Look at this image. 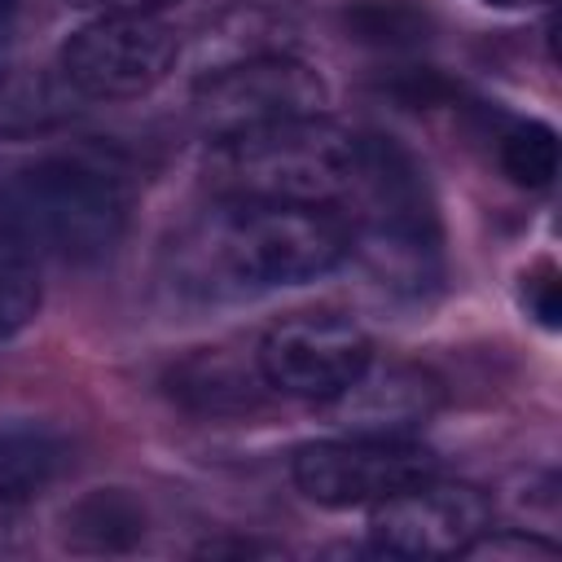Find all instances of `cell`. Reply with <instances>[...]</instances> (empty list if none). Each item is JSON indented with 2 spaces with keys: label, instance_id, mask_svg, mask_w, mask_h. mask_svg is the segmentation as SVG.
Here are the masks:
<instances>
[{
  "label": "cell",
  "instance_id": "6da1fadb",
  "mask_svg": "<svg viewBox=\"0 0 562 562\" xmlns=\"http://www.w3.org/2000/svg\"><path fill=\"white\" fill-rule=\"evenodd\" d=\"M351 255L347 220L334 206L220 202L176 246V285L198 299H255L307 285Z\"/></svg>",
  "mask_w": 562,
  "mask_h": 562
},
{
  "label": "cell",
  "instance_id": "7a4b0ae2",
  "mask_svg": "<svg viewBox=\"0 0 562 562\" xmlns=\"http://www.w3.org/2000/svg\"><path fill=\"white\" fill-rule=\"evenodd\" d=\"M351 206V255L364 259L378 285L422 299L443 277V228L417 158L378 132L360 136V167L342 198Z\"/></svg>",
  "mask_w": 562,
  "mask_h": 562
},
{
  "label": "cell",
  "instance_id": "3957f363",
  "mask_svg": "<svg viewBox=\"0 0 562 562\" xmlns=\"http://www.w3.org/2000/svg\"><path fill=\"white\" fill-rule=\"evenodd\" d=\"M360 167V132L325 114L211 140L202 180L220 202L342 206Z\"/></svg>",
  "mask_w": 562,
  "mask_h": 562
},
{
  "label": "cell",
  "instance_id": "277c9868",
  "mask_svg": "<svg viewBox=\"0 0 562 562\" xmlns=\"http://www.w3.org/2000/svg\"><path fill=\"white\" fill-rule=\"evenodd\" d=\"M127 228V189L83 158H40L0 176V237L35 259H105Z\"/></svg>",
  "mask_w": 562,
  "mask_h": 562
},
{
  "label": "cell",
  "instance_id": "5b68a950",
  "mask_svg": "<svg viewBox=\"0 0 562 562\" xmlns=\"http://www.w3.org/2000/svg\"><path fill=\"white\" fill-rule=\"evenodd\" d=\"M325 105H329V83L299 53L233 61L198 75V88H193V123L211 140L290 123V119H312V114H325Z\"/></svg>",
  "mask_w": 562,
  "mask_h": 562
},
{
  "label": "cell",
  "instance_id": "8992f818",
  "mask_svg": "<svg viewBox=\"0 0 562 562\" xmlns=\"http://www.w3.org/2000/svg\"><path fill=\"white\" fill-rule=\"evenodd\" d=\"M294 487L325 509H373L378 501L439 474V457L408 435H334L294 452Z\"/></svg>",
  "mask_w": 562,
  "mask_h": 562
},
{
  "label": "cell",
  "instance_id": "52a82bcc",
  "mask_svg": "<svg viewBox=\"0 0 562 562\" xmlns=\"http://www.w3.org/2000/svg\"><path fill=\"white\" fill-rule=\"evenodd\" d=\"M180 57V35L158 13L92 18L61 53L57 70L83 101H132L154 92Z\"/></svg>",
  "mask_w": 562,
  "mask_h": 562
},
{
  "label": "cell",
  "instance_id": "ba28073f",
  "mask_svg": "<svg viewBox=\"0 0 562 562\" xmlns=\"http://www.w3.org/2000/svg\"><path fill=\"white\" fill-rule=\"evenodd\" d=\"M373 360L369 334L329 307L281 316L255 347V364L268 391L325 404Z\"/></svg>",
  "mask_w": 562,
  "mask_h": 562
},
{
  "label": "cell",
  "instance_id": "9c48e42d",
  "mask_svg": "<svg viewBox=\"0 0 562 562\" xmlns=\"http://www.w3.org/2000/svg\"><path fill=\"white\" fill-rule=\"evenodd\" d=\"M483 531H492V501L439 474L378 501L369 518L373 544L391 558H465Z\"/></svg>",
  "mask_w": 562,
  "mask_h": 562
},
{
  "label": "cell",
  "instance_id": "30bf717a",
  "mask_svg": "<svg viewBox=\"0 0 562 562\" xmlns=\"http://www.w3.org/2000/svg\"><path fill=\"white\" fill-rule=\"evenodd\" d=\"M443 404V386L430 369L408 360L364 364L334 400L321 408L342 435H408Z\"/></svg>",
  "mask_w": 562,
  "mask_h": 562
},
{
  "label": "cell",
  "instance_id": "8fae6325",
  "mask_svg": "<svg viewBox=\"0 0 562 562\" xmlns=\"http://www.w3.org/2000/svg\"><path fill=\"white\" fill-rule=\"evenodd\" d=\"M167 395L193 417H250L268 400L259 364L233 356L228 347H198L176 360L162 378Z\"/></svg>",
  "mask_w": 562,
  "mask_h": 562
},
{
  "label": "cell",
  "instance_id": "7c38bea8",
  "mask_svg": "<svg viewBox=\"0 0 562 562\" xmlns=\"http://www.w3.org/2000/svg\"><path fill=\"white\" fill-rule=\"evenodd\" d=\"M79 92L61 70L0 61V140H26L66 127L79 114Z\"/></svg>",
  "mask_w": 562,
  "mask_h": 562
},
{
  "label": "cell",
  "instance_id": "4fadbf2b",
  "mask_svg": "<svg viewBox=\"0 0 562 562\" xmlns=\"http://www.w3.org/2000/svg\"><path fill=\"white\" fill-rule=\"evenodd\" d=\"M149 531L145 505L127 487H92L61 514V540L75 553H132Z\"/></svg>",
  "mask_w": 562,
  "mask_h": 562
},
{
  "label": "cell",
  "instance_id": "5bb4252c",
  "mask_svg": "<svg viewBox=\"0 0 562 562\" xmlns=\"http://www.w3.org/2000/svg\"><path fill=\"white\" fill-rule=\"evenodd\" d=\"M70 465V443L44 422L0 426V505H26Z\"/></svg>",
  "mask_w": 562,
  "mask_h": 562
},
{
  "label": "cell",
  "instance_id": "9a60e30c",
  "mask_svg": "<svg viewBox=\"0 0 562 562\" xmlns=\"http://www.w3.org/2000/svg\"><path fill=\"white\" fill-rule=\"evenodd\" d=\"M272 53H294V22L268 4H237L206 22L198 40V70H220L233 61L250 57H272Z\"/></svg>",
  "mask_w": 562,
  "mask_h": 562
},
{
  "label": "cell",
  "instance_id": "2e32d148",
  "mask_svg": "<svg viewBox=\"0 0 562 562\" xmlns=\"http://www.w3.org/2000/svg\"><path fill=\"white\" fill-rule=\"evenodd\" d=\"M342 31L364 48L413 53L435 35V13L422 0H347Z\"/></svg>",
  "mask_w": 562,
  "mask_h": 562
},
{
  "label": "cell",
  "instance_id": "e0dca14e",
  "mask_svg": "<svg viewBox=\"0 0 562 562\" xmlns=\"http://www.w3.org/2000/svg\"><path fill=\"white\" fill-rule=\"evenodd\" d=\"M501 171L522 189H549L558 176V132L540 119H518L496 136Z\"/></svg>",
  "mask_w": 562,
  "mask_h": 562
},
{
  "label": "cell",
  "instance_id": "ac0fdd59",
  "mask_svg": "<svg viewBox=\"0 0 562 562\" xmlns=\"http://www.w3.org/2000/svg\"><path fill=\"white\" fill-rule=\"evenodd\" d=\"M40 303H44L40 259L0 237V342L22 334L40 316Z\"/></svg>",
  "mask_w": 562,
  "mask_h": 562
},
{
  "label": "cell",
  "instance_id": "d6986e66",
  "mask_svg": "<svg viewBox=\"0 0 562 562\" xmlns=\"http://www.w3.org/2000/svg\"><path fill=\"white\" fill-rule=\"evenodd\" d=\"M518 303L522 312L540 325V329H558L562 325V272L553 268V259H540L522 272L518 281Z\"/></svg>",
  "mask_w": 562,
  "mask_h": 562
},
{
  "label": "cell",
  "instance_id": "ffe728a7",
  "mask_svg": "<svg viewBox=\"0 0 562 562\" xmlns=\"http://www.w3.org/2000/svg\"><path fill=\"white\" fill-rule=\"evenodd\" d=\"M470 553H479V558H553L558 549L549 544V540H536V536H479L470 549H465V558Z\"/></svg>",
  "mask_w": 562,
  "mask_h": 562
},
{
  "label": "cell",
  "instance_id": "44dd1931",
  "mask_svg": "<svg viewBox=\"0 0 562 562\" xmlns=\"http://www.w3.org/2000/svg\"><path fill=\"white\" fill-rule=\"evenodd\" d=\"M391 92H395L404 105H435V101H443V97L452 92V83H443L430 66H422V70L413 66V70H404V75L395 79Z\"/></svg>",
  "mask_w": 562,
  "mask_h": 562
},
{
  "label": "cell",
  "instance_id": "7402d4cb",
  "mask_svg": "<svg viewBox=\"0 0 562 562\" xmlns=\"http://www.w3.org/2000/svg\"><path fill=\"white\" fill-rule=\"evenodd\" d=\"M70 4L92 18H123V13H158L171 0H70Z\"/></svg>",
  "mask_w": 562,
  "mask_h": 562
},
{
  "label": "cell",
  "instance_id": "603a6c76",
  "mask_svg": "<svg viewBox=\"0 0 562 562\" xmlns=\"http://www.w3.org/2000/svg\"><path fill=\"white\" fill-rule=\"evenodd\" d=\"M13 13H18V0H0V40H4V31L13 26Z\"/></svg>",
  "mask_w": 562,
  "mask_h": 562
},
{
  "label": "cell",
  "instance_id": "cb8c5ba5",
  "mask_svg": "<svg viewBox=\"0 0 562 562\" xmlns=\"http://www.w3.org/2000/svg\"><path fill=\"white\" fill-rule=\"evenodd\" d=\"M487 4H496V9H518V4H536V0H487Z\"/></svg>",
  "mask_w": 562,
  "mask_h": 562
}]
</instances>
